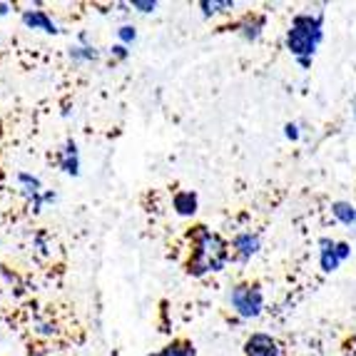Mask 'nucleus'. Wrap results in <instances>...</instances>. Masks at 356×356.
<instances>
[{"instance_id": "4", "label": "nucleus", "mask_w": 356, "mask_h": 356, "mask_svg": "<svg viewBox=\"0 0 356 356\" xmlns=\"http://www.w3.org/2000/svg\"><path fill=\"white\" fill-rule=\"evenodd\" d=\"M351 259V244L337 237H321L316 242V261L324 274H334Z\"/></svg>"}, {"instance_id": "21", "label": "nucleus", "mask_w": 356, "mask_h": 356, "mask_svg": "<svg viewBox=\"0 0 356 356\" xmlns=\"http://www.w3.org/2000/svg\"><path fill=\"white\" fill-rule=\"evenodd\" d=\"M10 10H13V3H0V18L10 15Z\"/></svg>"}, {"instance_id": "6", "label": "nucleus", "mask_w": 356, "mask_h": 356, "mask_svg": "<svg viewBox=\"0 0 356 356\" xmlns=\"http://www.w3.org/2000/svg\"><path fill=\"white\" fill-rule=\"evenodd\" d=\"M15 187H18L20 197L25 200V204H28L33 214H40L42 209H45V204H42L45 184H42V179L38 177V175L28 172V170H20V172L15 175Z\"/></svg>"}, {"instance_id": "10", "label": "nucleus", "mask_w": 356, "mask_h": 356, "mask_svg": "<svg viewBox=\"0 0 356 356\" xmlns=\"http://www.w3.org/2000/svg\"><path fill=\"white\" fill-rule=\"evenodd\" d=\"M244 356H284V349L277 337L267 332H254L244 341Z\"/></svg>"}, {"instance_id": "15", "label": "nucleus", "mask_w": 356, "mask_h": 356, "mask_svg": "<svg viewBox=\"0 0 356 356\" xmlns=\"http://www.w3.org/2000/svg\"><path fill=\"white\" fill-rule=\"evenodd\" d=\"M147 356H197V349L192 341H184V339H175L170 344H165L162 349L152 351Z\"/></svg>"}, {"instance_id": "23", "label": "nucleus", "mask_w": 356, "mask_h": 356, "mask_svg": "<svg viewBox=\"0 0 356 356\" xmlns=\"http://www.w3.org/2000/svg\"><path fill=\"white\" fill-rule=\"evenodd\" d=\"M0 137H3V118H0Z\"/></svg>"}, {"instance_id": "5", "label": "nucleus", "mask_w": 356, "mask_h": 356, "mask_svg": "<svg viewBox=\"0 0 356 356\" xmlns=\"http://www.w3.org/2000/svg\"><path fill=\"white\" fill-rule=\"evenodd\" d=\"M20 23H23L25 30L30 33H38V35H63V28L60 23L53 18V13H48L40 3H33V6H25L20 10Z\"/></svg>"}, {"instance_id": "16", "label": "nucleus", "mask_w": 356, "mask_h": 356, "mask_svg": "<svg viewBox=\"0 0 356 356\" xmlns=\"http://www.w3.org/2000/svg\"><path fill=\"white\" fill-rule=\"evenodd\" d=\"M137 38H140V33H137V28L132 23H122L118 28V42H120V45L132 48V45L137 42Z\"/></svg>"}, {"instance_id": "18", "label": "nucleus", "mask_w": 356, "mask_h": 356, "mask_svg": "<svg viewBox=\"0 0 356 356\" xmlns=\"http://www.w3.org/2000/svg\"><path fill=\"white\" fill-rule=\"evenodd\" d=\"M130 48H125V45H120V42H115V45H110L107 48V60L110 63H127L130 60Z\"/></svg>"}, {"instance_id": "12", "label": "nucleus", "mask_w": 356, "mask_h": 356, "mask_svg": "<svg viewBox=\"0 0 356 356\" xmlns=\"http://www.w3.org/2000/svg\"><path fill=\"white\" fill-rule=\"evenodd\" d=\"M172 212L182 220H192L200 212V197L195 190H177L172 195Z\"/></svg>"}, {"instance_id": "19", "label": "nucleus", "mask_w": 356, "mask_h": 356, "mask_svg": "<svg viewBox=\"0 0 356 356\" xmlns=\"http://www.w3.org/2000/svg\"><path fill=\"white\" fill-rule=\"evenodd\" d=\"M284 137L289 143H299V140H302V125H299V122H286Z\"/></svg>"}, {"instance_id": "2", "label": "nucleus", "mask_w": 356, "mask_h": 356, "mask_svg": "<svg viewBox=\"0 0 356 356\" xmlns=\"http://www.w3.org/2000/svg\"><path fill=\"white\" fill-rule=\"evenodd\" d=\"M324 42V13L302 10L291 18L284 33V48L302 70H309Z\"/></svg>"}, {"instance_id": "14", "label": "nucleus", "mask_w": 356, "mask_h": 356, "mask_svg": "<svg viewBox=\"0 0 356 356\" xmlns=\"http://www.w3.org/2000/svg\"><path fill=\"white\" fill-rule=\"evenodd\" d=\"M197 8L202 13V18H225L237 10V3L234 0H202Z\"/></svg>"}, {"instance_id": "17", "label": "nucleus", "mask_w": 356, "mask_h": 356, "mask_svg": "<svg viewBox=\"0 0 356 356\" xmlns=\"http://www.w3.org/2000/svg\"><path fill=\"white\" fill-rule=\"evenodd\" d=\"M130 6V13H140V15H152L157 8H160V3L157 0H132V3H127Z\"/></svg>"}, {"instance_id": "7", "label": "nucleus", "mask_w": 356, "mask_h": 356, "mask_svg": "<svg viewBox=\"0 0 356 356\" xmlns=\"http://www.w3.org/2000/svg\"><path fill=\"white\" fill-rule=\"evenodd\" d=\"M229 250H232V261H239V264H247L261 252V237L254 229H237L229 239Z\"/></svg>"}, {"instance_id": "3", "label": "nucleus", "mask_w": 356, "mask_h": 356, "mask_svg": "<svg viewBox=\"0 0 356 356\" xmlns=\"http://www.w3.org/2000/svg\"><path fill=\"white\" fill-rule=\"evenodd\" d=\"M227 307L237 319H259L267 309V294L259 282H234L227 289Z\"/></svg>"}, {"instance_id": "8", "label": "nucleus", "mask_w": 356, "mask_h": 356, "mask_svg": "<svg viewBox=\"0 0 356 356\" xmlns=\"http://www.w3.org/2000/svg\"><path fill=\"white\" fill-rule=\"evenodd\" d=\"M55 165L67 177H80V172H83V157H80V147H77L72 137H67L65 143L55 149Z\"/></svg>"}, {"instance_id": "11", "label": "nucleus", "mask_w": 356, "mask_h": 356, "mask_svg": "<svg viewBox=\"0 0 356 356\" xmlns=\"http://www.w3.org/2000/svg\"><path fill=\"white\" fill-rule=\"evenodd\" d=\"M100 58H102V50L97 48L95 42H77L75 40L70 48H67V60L77 67L92 65V63H97Z\"/></svg>"}, {"instance_id": "9", "label": "nucleus", "mask_w": 356, "mask_h": 356, "mask_svg": "<svg viewBox=\"0 0 356 356\" xmlns=\"http://www.w3.org/2000/svg\"><path fill=\"white\" fill-rule=\"evenodd\" d=\"M232 30H234V35L242 38L244 42L254 45V42H259L261 38H264V30H267V18H264L261 13H244L242 18L234 20Z\"/></svg>"}, {"instance_id": "1", "label": "nucleus", "mask_w": 356, "mask_h": 356, "mask_svg": "<svg viewBox=\"0 0 356 356\" xmlns=\"http://www.w3.org/2000/svg\"><path fill=\"white\" fill-rule=\"evenodd\" d=\"M232 261L229 239L220 232L200 225L190 232V257H187V274L195 280H204L212 274H222Z\"/></svg>"}, {"instance_id": "13", "label": "nucleus", "mask_w": 356, "mask_h": 356, "mask_svg": "<svg viewBox=\"0 0 356 356\" xmlns=\"http://www.w3.org/2000/svg\"><path fill=\"white\" fill-rule=\"evenodd\" d=\"M329 214H332V222H337L339 227L356 229V204L349 200H334L329 204Z\"/></svg>"}, {"instance_id": "20", "label": "nucleus", "mask_w": 356, "mask_h": 356, "mask_svg": "<svg viewBox=\"0 0 356 356\" xmlns=\"http://www.w3.org/2000/svg\"><path fill=\"white\" fill-rule=\"evenodd\" d=\"M55 202H58V192L45 190V195H42V204H45V207H50V204H55Z\"/></svg>"}, {"instance_id": "22", "label": "nucleus", "mask_w": 356, "mask_h": 356, "mask_svg": "<svg viewBox=\"0 0 356 356\" xmlns=\"http://www.w3.org/2000/svg\"><path fill=\"white\" fill-rule=\"evenodd\" d=\"M351 110H354V120H356V92H354V107Z\"/></svg>"}]
</instances>
